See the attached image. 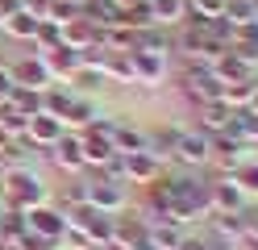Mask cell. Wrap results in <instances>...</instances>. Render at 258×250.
<instances>
[{
    "label": "cell",
    "mask_w": 258,
    "mask_h": 250,
    "mask_svg": "<svg viewBox=\"0 0 258 250\" xmlns=\"http://www.w3.org/2000/svg\"><path fill=\"white\" fill-rule=\"evenodd\" d=\"M146 238H150V246H154V250H175L183 233H179V229H171V221H158V225H150V229H146Z\"/></svg>",
    "instance_id": "ffe728a7"
},
{
    "label": "cell",
    "mask_w": 258,
    "mask_h": 250,
    "mask_svg": "<svg viewBox=\"0 0 258 250\" xmlns=\"http://www.w3.org/2000/svg\"><path fill=\"white\" fill-rule=\"evenodd\" d=\"M112 9H129V5H138V0H108Z\"/></svg>",
    "instance_id": "484cf974"
},
{
    "label": "cell",
    "mask_w": 258,
    "mask_h": 250,
    "mask_svg": "<svg viewBox=\"0 0 258 250\" xmlns=\"http://www.w3.org/2000/svg\"><path fill=\"white\" fill-rule=\"evenodd\" d=\"M175 159L187 163V167H200L213 159V146H208V133L200 129H179V138H175Z\"/></svg>",
    "instance_id": "3957f363"
},
{
    "label": "cell",
    "mask_w": 258,
    "mask_h": 250,
    "mask_svg": "<svg viewBox=\"0 0 258 250\" xmlns=\"http://www.w3.org/2000/svg\"><path fill=\"white\" fill-rule=\"evenodd\" d=\"M221 17L237 29V25H246V21H258V5H254V0H225V13Z\"/></svg>",
    "instance_id": "ac0fdd59"
},
{
    "label": "cell",
    "mask_w": 258,
    "mask_h": 250,
    "mask_svg": "<svg viewBox=\"0 0 258 250\" xmlns=\"http://www.w3.org/2000/svg\"><path fill=\"white\" fill-rule=\"evenodd\" d=\"M179 46L187 50L191 59H200V46H204V25H191V21H187V25L179 29Z\"/></svg>",
    "instance_id": "44dd1931"
},
{
    "label": "cell",
    "mask_w": 258,
    "mask_h": 250,
    "mask_svg": "<svg viewBox=\"0 0 258 250\" xmlns=\"http://www.w3.org/2000/svg\"><path fill=\"white\" fill-rule=\"evenodd\" d=\"M46 75H58V79H67V75H75L79 71V63H84V59H79V50L75 46H67V42H62V46H54V50H46Z\"/></svg>",
    "instance_id": "8992f818"
},
{
    "label": "cell",
    "mask_w": 258,
    "mask_h": 250,
    "mask_svg": "<svg viewBox=\"0 0 258 250\" xmlns=\"http://www.w3.org/2000/svg\"><path fill=\"white\" fill-rule=\"evenodd\" d=\"M237 188L258 192V163H254V167H241V171H237Z\"/></svg>",
    "instance_id": "cb8c5ba5"
},
{
    "label": "cell",
    "mask_w": 258,
    "mask_h": 250,
    "mask_svg": "<svg viewBox=\"0 0 258 250\" xmlns=\"http://www.w3.org/2000/svg\"><path fill=\"white\" fill-rule=\"evenodd\" d=\"M25 225H29V233H38V238L58 242V238H62V229H67V217L54 213V209L34 205V209H25Z\"/></svg>",
    "instance_id": "277c9868"
},
{
    "label": "cell",
    "mask_w": 258,
    "mask_h": 250,
    "mask_svg": "<svg viewBox=\"0 0 258 250\" xmlns=\"http://www.w3.org/2000/svg\"><path fill=\"white\" fill-rule=\"evenodd\" d=\"M229 121H233V109L221 105V100H208V105H200V121H196V129L213 138V133H225V129H229Z\"/></svg>",
    "instance_id": "9c48e42d"
},
{
    "label": "cell",
    "mask_w": 258,
    "mask_h": 250,
    "mask_svg": "<svg viewBox=\"0 0 258 250\" xmlns=\"http://www.w3.org/2000/svg\"><path fill=\"white\" fill-rule=\"evenodd\" d=\"M25 146H54L58 138H62V121L58 117H50V113H34L29 117V129H25Z\"/></svg>",
    "instance_id": "5b68a950"
},
{
    "label": "cell",
    "mask_w": 258,
    "mask_h": 250,
    "mask_svg": "<svg viewBox=\"0 0 258 250\" xmlns=\"http://www.w3.org/2000/svg\"><path fill=\"white\" fill-rule=\"evenodd\" d=\"M129 63H134V79H142V83H163V75H167L163 55H150V50H129Z\"/></svg>",
    "instance_id": "52a82bcc"
},
{
    "label": "cell",
    "mask_w": 258,
    "mask_h": 250,
    "mask_svg": "<svg viewBox=\"0 0 258 250\" xmlns=\"http://www.w3.org/2000/svg\"><path fill=\"white\" fill-rule=\"evenodd\" d=\"M258 88V79H241V83H221V105H229V109H246L250 105V96Z\"/></svg>",
    "instance_id": "5bb4252c"
},
{
    "label": "cell",
    "mask_w": 258,
    "mask_h": 250,
    "mask_svg": "<svg viewBox=\"0 0 258 250\" xmlns=\"http://www.w3.org/2000/svg\"><path fill=\"white\" fill-rule=\"evenodd\" d=\"M62 121H71V125H92V121H96V109L88 105V100H75V105H71V113L62 117Z\"/></svg>",
    "instance_id": "603a6c76"
},
{
    "label": "cell",
    "mask_w": 258,
    "mask_h": 250,
    "mask_svg": "<svg viewBox=\"0 0 258 250\" xmlns=\"http://www.w3.org/2000/svg\"><path fill=\"white\" fill-rule=\"evenodd\" d=\"M34 38H38L42 46H50V50H54V46H62V25H54V21H46V17H42Z\"/></svg>",
    "instance_id": "7402d4cb"
},
{
    "label": "cell",
    "mask_w": 258,
    "mask_h": 250,
    "mask_svg": "<svg viewBox=\"0 0 258 250\" xmlns=\"http://www.w3.org/2000/svg\"><path fill=\"white\" fill-rule=\"evenodd\" d=\"M254 5H258V0H254Z\"/></svg>",
    "instance_id": "83f0119b"
},
{
    "label": "cell",
    "mask_w": 258,
    "mask_h": 250,
    "mask_svg": "<svg viewBox=\"0 0 258 250\" xmlns=\"http://www.w3.org/2000/svg\"><path fill=\"white\" fill-rule=\"evenodd\" d=\"M38 21H42V17H34L29 9H17V13L5 17V29L13 33V38H34V33H38Z\"/></svg>",
    "instance_id": "9a60e30c"
},
{
    "label": "cell",
    "mask_w": 258,
    "mask_h": 250,
    "mask_svg": "<svg viewBox=\"0 0 258 250\" xmlns=\"http://www.w3.org/2000/svg\"><path fill=\"white\" fill-rule=\"evenodd\" d=\"M9 92H13V75H9V67H0V105L9 100Z\"/></svg>",
    "instance_id": "d4e9b609"
},
{
    "label": "cell",
    "mask_w": 258,
    "mask_h": 250,
    "mask_svg": "<svg viewBox=\"0 0 258 250\" xmlns=\"http://www.w3.org/2000/svg\"><path fill=\"white\" fill-rule=\"evenodd\" d=\"M150 9H154V21L158 25H179L183 17H187L183 0H150Z\"/></svg>",
    "instance_id": "e0dca14e"
},
{
    "label": "cell",
    "mask_w": 258,
    "mask_h": 250,
    "mask_svg": "<svg viewBox=\"0 0 258 250\" xmlns=\"http://www.w3.org/2000/svg\"><path fill=\"white\" fill-rule=\"evenodd\" d=\"M9 75H13V83H21V88H34V92H42L46 88V63L42 59H21V63H13L9 67Z\"/></svg>",
    "instance_id": "30bf717a"
},
{
    "label": "cell",
    "mask_w": 258,
    "mask_h": 250,
    "mask_svg": "<svg viewBox=\"0 0 258 250\" xmlns=\"http://www.w3.org/2000/svg\"><path fill=\"white\" fill-rule=\"evenodd\" d=\"M54 159L62 167H84V142L79 138H58L54 142Z\"/></svg>",
    "instance_id": "d6986e66"
},
{
    "label": "cell",
    "mask_w": 258,
    "mask_h": 250,
    "mask_svg": "<svg viewBox=\"0 0 258 250\" xmlns=\"http://www.w3.org/2000/svg\"><path fill=\"white\" fill-rule=\"evenodd\" d=\"M208 146H213V159H221L225 167H241L246 142H237L233 133H213V138H208Z\"/></svg>",
    "instance_id": "4fadbf2b"
},
{
    "label": "cell",
    "mask_w": 258,
    "mask_h": 250,
    "mask_svg": "<svg viewBox=\"0 0 258 250\" xmlns=\"http://www.w3.org/2000/svg\"><path fill=\"white\" fill-rule=\"evenodd\" d=\"M84 205H92V209H100V213L112 217L117 209H125V183L112 179V175L88 179V183H84Z\"/></svg>",
    "instance_id": "7a4b0ae2"
},
{
    "label": "cell",
    "mask_w": 258,
    "mask_h": 250,
    "mask_svg": "<svg viewBox=\"0 0 258 250\" xmlns=\"http://www.w3.org/2000/svg\"><path fill=\"white\" fill-rule=\"evenodd\" d=\"M213 75H217V83H241V79H254V67L241 63L237 55H221L213 63Z\"/></svg>",
    "instance_id": "7c38bea8"
},
{
    "label": "cell",
    "mask_w": 258,
    "mask_h": 250,
    "mask_svg": "<svg viewBox=\"0 0 258 250\" xmlns=\"http://www.w3.org/2000/svg\"><path fill=\"white\" fill-rule=\"evenodd\" d=\"M246 109H250V113L258 117V88H254V96H250V105H246Z\"/></svg>",
    "instance_id": "4316f807"
},
{
    "label": "cell",
    "mask_w": 258,
    "mask_h": 250,
    "mask_svg": "<svg viewBox=\"0 0 258 250\" xmlns=\"http://www.w3.org/2000/svg\"><path fill=\"white\" fill-rule=\"evenodd\" d=\"M225 133H233L237 142H250V138H258V117L250 109H233V121H229Z\"/></svg>",
    "instance_id": "2e32d148"
},
{
    "label": "cell",
    "mask_w": 258,
    "mask_h": 250,
    "mask_svg": "<svg viewBox=\"0 0 258 250\" xmlns=\"http://www.w3.org/2000/svg\"><path fill=\"white\" fill-rule=\"evenodd\" d=\"M79 142H84V167H108L112 155H117V150H112V142L104 138V133H96V129H88Z\"/></svg>",
    "instance_id": "8fae6325"
},
{
    "label": "cell",
    "mask_w": 258,
    "mask_h": 250,
    "mask_svg": "<svg viewBox=\"0 0 258 250\" xmlns=\"http://www.w3.org/2000/svg\"><path fill=\"white\" fill-rule=\"evenodd\" d=\"M208 209L213 213H241V188L233 179L208 183Z\"/></svg>",
    "instance_id": "ba28073f"
},
{
    "label": "cell",
    "mask_w": 258,
    "mask_h": 250,
    "mask_svg": "<svg viewBox=\"0 0 258 250\" xmlns=\"http://www.w3.org/2000/svg\"><path fill=\"white\" fill-rule=\"evenodd\" d=\"M42 196H46V183L29 171V167H21V171H9V179H5V205L9 209H34V205H42Z\"/></svg>",
    "instance_id": "6da1fadb"
}]
</instances>
